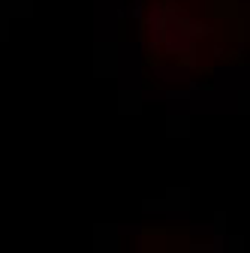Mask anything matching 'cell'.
I'll use <instances>...</instances> for the list:
<instances>
[{"mask_svg": "<svg viewBox=\"0 0 250 253\" xmlns=\"http://www.w3.org/2000/svg\"><path fill=\"white\" fill-rule=\"evenodd\" d=\"M244 27L235 0H148L145 60L166 84L208 79L220 63L238 60Z\"/></svg>", "mask_w": 250, "mask_h": 253, "instance_id": "1", "label": "cell"}]
</instances>
